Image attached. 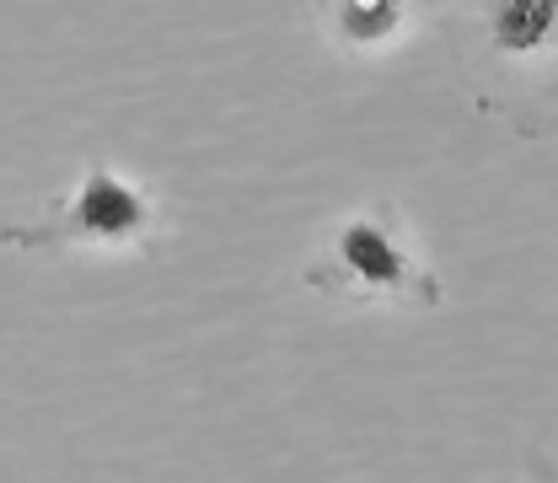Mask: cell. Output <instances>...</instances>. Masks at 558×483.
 Returning a JSON list of instances; mask_svg holds the SVG:
<instances>
[{
	"label": "cell",
	"mask_w": 558,
	"mask_h": 483,
	"mask_svg": "<svg viewBox=\"0 0 558 483\" xmlns=\"http://www.w3.org/2000/svg\"><path fill=\"white\" fill-rule=\"evenodd\" d=\"M161 237H167L161 200L102 156L81 167L75 189L54 200L44 220L0 226V247L16 253H150Z\"/></svg>",
	"instance_id": "obj_3"
},
{
	"label": "cell",
	"mask_w": 558,
	"mask_h": 483,
	"mask_svg": "<svg viewBox=\"0 0 558 483\" xmlns=\"http://www.w3.org/2000/svg\"><path fill=\"white\" fill-rule=\"evenodd\" d=\"M554 16L558 0H440L462 92L526 140L554 124Z\"/></svg>",
	"instance_id": "obj_1"
},
{
	"label": "cell",
	"mask_w": 558,
	"mask_h": 483,
	"mask_svg": "<svg viewBox=\"0 0 558 483\" xmlns=\"http://www.w3.org/2000/svg\"><path fill=\"white\" fill-rule=\"evenodd\" d=\"M312 16L339 55H387L414 27L409 0H312Z\"/></svg>",
	"instance_id": "obj_4"
},
{
	"label": "cell",
	"mask_w": 558,
	"mask_h": 483,
	"mask_svg": "<svg viewBox=\"0 0 558 483\" xmlns=\"http://www.w3.org/2000/svg\"><path fill=\"white\" fill-rule=\"evenodd\" d=\"M306 290L339 306H403V312H435L446 301V285L429 269V253L418 247L409 215L392 200L360 205L339 215L312 253Z\"/></svg>",
	"instance_id": "obj_2"
},
{
	"label": "cell",
	"mask_w": 558,
	"mask_h": 483,
	"mask_svg": "<svg viewBox=\"0 0 558 483\" xmlns=\"http://www.w3.org/2000/svg\"><path fill=\"white\" fill-rule=\"evenodd\" d=\"M537 483H543V479H537Z\"/></svg>",
	"instance_id": "obj_5"
}]
</instances>
